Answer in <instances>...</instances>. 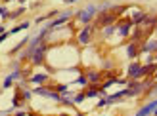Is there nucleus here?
Segmentation results:
<instances>
[{"mask_svg":"<svg viewBox=\"0 0 157 116\" xmlns=\"http://www.w3.org/2000/svg\"><path fill=\"white\" fill-rule=\"evenodd\" d=\"M98 13V8L94 6V4H90V6H86L84 10H81V12H77L75 15H77V21L81 23V25H90V21H92V17Z\"/></svg>","mask_w":157,"mask_h":116,"instance_id":"f257e3e1","label":"nucleus"},{"mask_svg":"<svg viewBox=\"0 0 157 116\" xmlns=\"http://www.w3.org/2000/svg\"><path fill=\"white\" fill-rule=\"evenodd\" d=\"M44 55H46V44L42 42V44H38L36 48H35V50L27 55V57H29V61H31L33 65H40L42 61H44Z\"/></svg>","mask_w":157,"mask_h":116,"instance_id":"f03ea898","label":"nucleus"},{"mask_svg":"<svg viewBox=\"0 0 157 116\" xmlns=\"http://www.w3.org/2000/svg\"><path fill=\"white\" fill-rule=\"evenodd\" d=\"M71 15H73V12L71 10H67L65 13H61L59 17H56L52 23H48V30H52V29H56V27H61V25H65V23L71 19Z\"/></svg>","mask_w":157,"mask_h":116,"instance_id":"7ed1b4c3","label":"nucleus"},{"mask_svg":"<svg viewBox=\"0 0 157 116\" xmlns=\"http://www.w3.org/2000/svg\"><path fill=\"white\" fill-rule=\"evenodd\" d=\"M90 36H92V25H84V29L77 34L78 44H88L90 42Z\"/></svg>","mask_w":157,"mask_h":116,"instance_id":"20e7f679","label":"nucleus"},{"mask_svg":"<svg viewBox=\"0 0 157 116\" xmlns=\"http://www.w3.org/2000/svg\"><path fill=\"white\" fill-rule=\"evenodd\" d=\"M155 109H157V99H153V101H150L147 105H144V107H142V109H140L134 116H150Z\"/></svg>","mask_w":157,"mask_h":116,"instance_id":"39448f33","label":"nucleus"},{"mask_svg":"<svg viewBox=\"0 0 157 116\" xmlns=\"http://www.w3.org/2000/svg\"><path fill=\"white\" fill-rule=\"evenodd\" d=\"M142 65L140 63H132L130 67H128V78H134V80H138V78H142Z\"/></svg>","mask_w":157,"mask_h":116,"instance_id":"423d86ee","label":"nucleus"},{"mask_svg":"<svg viewBox=\"0 0 157 116\" xmlns=\"http://www.w3.org/2000/svg\"><path fill=\"white\" fill-rule=\"evenodd\" d=\"M23 76V72L21 71H13L10 76H8V78L4 80V84H2V90H8V88H12V84H13V80H19Z\"/></svg>","mask_w":157,"mask_h":116,"instance_id":"0eeeda50","label":"nucleus"},{"mask_svg":"<svg viewBox=\"0 0 157 116\" xmlns=\"http://www.w3.org/2000/svg\"><path fill=\"white\" fill-rule=\"evenodd\" d=\"M138 53H140V50H138V44H136V42L128 44V48H127V55H128L130 59H134V57H138Z\"/></svg>","mask_w":157,"mask_h":116,"instance_id":"6e6552de","label":"nucleus"},{"mask_svg":"<svg viewBox=\"0 0 157 116\" xmlns=\"http://www.w3.org/2000/svg\"><path fill=\"white\" fill-rule=\"evenodd\" d=\"M31 84H44V82H48V74H33L29 78Z\"/></svg>","mask_w":157,"mask_h":116,"instance_id":"1a4fd4ad","label":"nucleus"},{"mask_svg":"<svg viewBox=\"0 0 157 116\" xmlns=\"http://www.w3.org/2000/svg\"><path fill=\"white\" fill-rule=\"evenodd\" d=\"M130 27H132V23L127 21V23H121V25H117V29H119V34L121 36H128L130 33Z\"/></svg>","mask_w":157,"mask_h":116,"instance_id":"9d476101","label":"nucleus"},{"mask_svg":"<svg viewBox=\"0 0 157 116\" xmlns=\"http://www.w3.org/2000/svg\"><path fill=\"white\" fill-rule=\"evenodd\" d=\"M86 80H88V86H96L100 82V72H88L86 74Z\"/></svg>","mask_w":157,"mask_h":116,"instance_id":"9b49d317","label":"nucleus"},{"mask_svg":"<svg viewBox=\"0 0 157 116\" xmlns=\"http://www.w3.org/2000/svg\"><path fill=\"white\" fill-rule=\"evenodd\" d=\"M144 51L146 53H151V51H157V40H150L146 46H144Z\"/></svg>","mask_w":157,"mask_h":116,"instance_id":"f8f14e48","label":"nucleus"},{"mask_svg":"<svg viewBox=\"0 0 157 116\" xmlns=\"http://www.w3.org/2000/svg\"><path fill=\"white\" fill-rule=\"evenodd\" d=\"M29 25H31V21H23L21 25H17V27H13V29L10 30V34H15V33H19V30H25V29H29Z\"/></svg>","mask_w":157,"mask_h":116,"instance_id":"ddd939ff","label":"nucleus"},{"mask_svg":"<svg viewBox=\"0 0 157 116\" xmlns=\"http://www.w3.org/2000/svg\"><path fill=\"white\" fill-rule=\"evenodd\" d=\"M84 99H86V95H84V93H77V95H73L71 101H73V105H78V103H82Z\"/></svg>","mask_w":157,"mask_h":116,"instance_id":"4468645a","label":"nucleus"},{"mask_svg":"<svg viewBox=\"0 0 157 116\" xmlns=\"http://www.w3.org/2000/svg\"><path fill=\"white\" fill-rule=\"evenodd\" d=\"M115 29H117V25H105V29H104V36L113 34V33H115Z\"/></svg>","mask_w":157,"mask_h":116,"instance_id":"2eb2a0df","label":"nucleus"},{"mask_svg":"<svg viewBox=\"0 0 157 116\" xmlns=\"http://www.w3.org/2000/svg\"><path fill=\"white\" fill-rule=\"evenodd\" d=\"M73 84H77V86H88V80H86V76H78Z\"/></svg>","mask_w":157,"mask_h":116,"instance_id":"dca6fc26","label":"nucleus"},{"mask_svg":"<svg viewBox=\"0 0 157 116\" xmlns=\"http://www.w3.org/2000/svg\"><path fill=\"white\" fill-rule=\"evenodd\" d=\"M111 21H113L111 15H109V17H107V15H101V17H100V25H109Z\"/></svg>","mask_w":157,"mask_h":116,"instance_id":"f3484780","label":"nucleus"},{"mask_svg":"<svg viewBox=\"0 0 157 116\" xmlns=\"http://www.w3.org/2000/svg\"><path fill=\"white\" fill-rule=\"evenodd\" d=\"M67 90H69V84H59V86H56V91H58V93H65Z\"/></svg>","mask_w":157,"mask_h":116,"instance_id":"a211bd4d","label":"nucleus"},{"mask_svg":"<svg viewBox=\"0 0 157 116\" xmlns=\"http://www.w3.org/2000/svg\"><path fill=\"white\" fill-rule=\"evenodd\" d=\"M0 15H2V19H8V15H10V12H8V8L2 6L0 8Z\"/></svg>","mask_w":157,"mask_h":116,"instance_id":"6ab92c4d","label":"nucleus"},{"mask_svg":"<svg viewBox=\"0 0 157 116\" xmlns=\"http://www.w3.org/2000/svg\"><path fill=\"white\" fill-rule=\"evenodd\" d=\"M8 36H10V33H2V34H0V44H2V42L6 40V38H8Z\"/></svg>","mask_w":157,"mask_h":116,"instance_id":"aec40b11","label":"nucleus"},{"mask_svg":"<svg viewBox=\"0 0 157 116\" xmlns=\"http://www.w3.org/2000/svg\"><path fill=\"white\" fill-rule=\"evenodd\" d=\"M13 116H27V112H25V111H17V112H15Z\"/></svg>","mask_w":157,"mask_h":116,"instance_id":"412c9836","label":"nucleus"},{"mask_svg":"<svg viewBox=\"0 0 157 116\" xmlns=\"http://www.w3.org/2000/svg\"><path fill=\"white\" fill-rule=\"evenodd\" d=\"M65 2H67V4H73V2H77V0H65Z\"/></svg>","mask_w":157,"mask_h":116,"instance_id":"4be33fe9","label":"nucleus"},{"mask_svg":"<svg viewBox=\"0 0 157 116\" xmlns=\"http://www.w3.org/2000/svg\"><path fill=\"white\" fill-rule=\"evenodd\" d=\"M4 33V25H0V34H2Z\"/></svg>","mask_w":157,"mask_h":116,"instance_id":"5701e85b","label":"nucleus"},{"mask_svg":"<svg viewBox=\"0 0 157 116\" xmlns=\"http://www.w3.org/2000/svg\"><path fill=\"white\" fill-rule=\"evenodd\" d=\"M153 112H155V116H157V109H155V111H153Z\"/></svg>","mask_w":157,"mask_h":116,"instance_id":"b1692460","label":"nucleus"},{"mask_svg":"<svg viewBox=\"0 0 157 116\" xmlns=\"http://www.w3.org/2000/svg\"><path fill=\"white\" fill-rule=\"evenodd\" d=\"M77 116H84V114H77Z\"/></svg>","mask_w":157,"mask_h":116,"instance_id":"393cba45","label":"nucleus"},{"mask_svg":"<svg viewBox=\"0 0 157 116\" xmlns=\"http://www.w3.org/2000/svg\"><path fill=\"white\" fill-rule=\"evenodd\" d=\"M4 2H10V0H4Z\"/></svg>","mask_w":157,"mask_h":116,"instance_id":"a878e982","label":"nucleus"},{"mask_svg":"<svg viewBox=\"0 0 157 116\" xmlns=\"http://www.w3.org/2000/svg\"><path fill=\"white\" fill-rule=\"evenodd\" d=\"M155 78H157V72H155Z\"/></svg>","mask_w":157,"mask_h":116,"instance_id":"bb28decb","label":"nucleus"}]
</instances>
